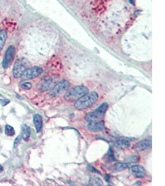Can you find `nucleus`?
Here are the masks:
<instances>
[{
  "mask_svg": "<svg viewBox=\"0 0 165 186\" xmlns=\"http://www.w3.org/2000/svg\"><path fill=\"white\" fill-rule=\"evenodd\" d=\"M88 128L91 132H100L105 129V122L103 120L89 122Z\"/></svg>",
  "mask_w": 165,
  "mask_h": 186,
  "instance_id": "8",
  "label": "nucleus"
},
{
  "mask_svg": "<svg viewBox=\"0 0 165 186\" xmlns=\"http://www.w3.org/2000/svg\"><path fill=\"white\" fill-rule=\"evenodd\" d=\"M151 145H152V138H149L144 139L139 142L138 143H137L134 145V149L136 151H141L149 148L151 146Z\"/></svg>",
  "mask_w": 165,
  "mask_h": 186,
  "instance_id": "9",
  "label": "nucleus"
},
{
  "mask_svg": "<svg viewBox=\"0 0 165 186\" xmlns=\"http://www.w3.org/2000/svg\"><path fill=\"white\" fill-rule=\"evenodd\" d=\"M52 84V81L51 80H47L45 81V82L42 84V90L43 91L48 90L49 88H50Z\"/></svg>",
  "mask_w": 165,
  "mask_h": 186,
  "instance_id": "17",
  "label": "nucleus"
},
{
  "mask_svg": "<svg viewBox=\"0 0 165 186\" xmlns=\"http://www.w3.org/2000/svg\"><path fill=\"white\" fill-rule=\"evenodd\" d=\"M43 72L41 67H33L27 69L23 74V77L25 79L31 80L39 76Z\"/></svg>",
  "mask_w": 165,
  "mask_h": 186,
  "instance_id": "7",
  "label": "nucleus"
},
{
  "mask_svg": "<svg viewBox=\"0 0 165 186\" xmlns=\"http://www.w3.org/2000/svg\"><path fill=\"white\" fill-rule=\"evenodd\" d=\"M1 131V127H0V132Z\"/></svg>",
  "mask_w": 165,
  "mask_h": 186,
  "instance_id": "24",
  "label": "nucleus"
},
{
  "mask_svg": "<svg viewBox=\"0 0 165 186\" xmlns=\"http://www.w3.org/2000/svg\"><path fill=\"white\" fill-rule=\"evenodd\" d=\"M30 135V128L26 124H24L21 128V137L24 140H27L29 139Z\"/></svg>",
  "mask_w": 165,
  "mask_h": 186,
  "instance_id": "14",
  "label": "nucleus"
},
{
  "mask_svg": "<svg viewBox=\"0 0 165 186\" xmlns=\"http://www.w3.org/2000/svg\"><path fill=\"white\" fill-rule=\"evenodd\" d=\"M130 145V141L126 138H121L119 139L116 142L115 146L120 149V150H124L127 148Z\"/></svg>",
  "mask_w": 165,
  "mask_h": 186,
  "instance_id": "11",
  "label": "nucleus"
},
{
  "mask_svg": "<svg viewBox=\"0 0 165 186\" xmlns=\"http://www.w3.org/2000/svg\"><path fill=\"white\" fill-rule=\"evenodd\" d=\"M7 31L6 30H0V53L3 49V47L5 44L6 40L7 39Z\"/></svg>",
  "mask_w": 165,
  "mask_h": 186,
  "instance_id": "15",
  "label": "nucleus"
},
{
  "mask_svg": "<svg viewBox=\"0 0 165 186\" xmlns=\"http://www.w3.org/2000/svg\"><path fill=\"white\" fill-rule=\"evenodd\" d=\"M28 62L24 59H19L16 61L13 68V76L15 78H19L22 77L27 69Z\"/></svg>",
  "mask_w": 165,
  "mask_h": 186,
  "instance_id": "4",
  "label": "nucleus"
},
{
  "mask_svg": "<svg viewBox=\"0 0 165 186\" xmlns=\"http://www.w3.org/2000/svg\"><path fill=\"white\" fill-rule=\"evenodd\" d=\"M88 93V90L84 86H76L68 90L65 95V99L69 101H76Z\"/></svg>",
  "mask_w": 165,
  "mask_h": 186,
  "instance_id": "3",
  "label": "nucleus"
},
{
  "mask_svg": "<svg viewBox=\"0 0 165 186\" xmlns=\"http://www.w3.org/2000/svg\"><path fill=\"white\" fill-rule=\"evenodd\" d=\"M5 134L7 136H12L15 134V130L14 128L9 125H6L4 129Z\"/></svg>",
  "mask_w": 165,
  "mask_h": 186,
  "instance_id": "16",
  "label": "nucleus"
},
{
  "mask_svg": "<svg viewBox=\"0 0 165 186\" xmlns=\"http://www.w3.org/2000/svg\"><path fill=\"white\" fill-rule=\"evenodd\" d=\"M90 182H91V185H95V186H101V185L102 186L103 185V182L101 181V180L97 178L91 179Z\"/></svg>",
  "mask_w": 165,
  "mask_h": 186,
  "instance_id": "18",
  "label": "nucleus"
},
{
  "mask_svg": "<svg viewBox=\"0 0 165 186\" xmlns=\"http://www.w3.org/2000/svg\"><path fill=\"white\" fill-rule=\"evenodd\" d=\"M33 122L35 126V128L37 130V132L39 133L41 132L42 128V118L40 115L39 114H35L33 117Z\"/></svg>",
  "mask_w": 165,
  "mask_h": 186,
  "instance_id": "12",
  "label": "nucleus"
},
{
  "mask_svg": "<svg viewBox=\"0 0 165 186\" xmlns=\"http://www.w3.org/2000/svg\"><path fill=\"white\" fill-rule=\"evenodd\" d=\"M20 138L21 137L20 136H18L16 139H15V141H14V148H16L18 145L19 144L20 142Z\"/></svg>",
  "mask_w": 165,
  "mask_h": 186,
  "instance_id": "20",
  "label": "nucleus"
},
{
  "mask_svg": "<svg viewBox=\"0 0 165 186\" xmlns=\"http://www.w3.org/2000/svg\"><path fill=\"white\" fill-rule=\"evenodd\" d=\"M2 171H3V168H2V166L0 165V173H1Z\"/></svg>",
  "mask_w": 165,
  "mask_h": 186,
  "instance_id": "23",
  "label": "nucleus"
},
{
  "mask_svg": "<svg viewBox=\"0 0 165 186\" xmlns=\"http://www.w3.org/2000/svg\"><path fill=\"white\" fill-rule=\"evenodd\" d=\"M98 99V95L95 92L87 93L84 95L74 103V107L78 110H83L90 107L94 104Z\"/></svg>",
  "mask_w": 165,
  "mask_h": 186,
  "instance_id": "1",
  "label": "nucleus"
},
{
  "mask_svg": "<svg viewBox=\"0 0 165 186\" xmlns=\"http://www.w3.org/2000/svg\"><path fill=\"white\" fill-rule=\"evenodd\" d=\"M10 101L8 100V99H4L3 97H2V100H0V103L1 104V105L2 106H4L6 105H7L8 103H9Z\"/></svg>",
  "mask_w": 165,
  "mask_h": 186,
  "instance_id": "21",
  "label": "nucleus"
},
{
  "mask_svg": "<svg viewBox=\"0 0 165 186\" xmlns=\"http://www.w3.org/2000/svg\"><path fill=\"white\" fill-rule=\"evenodd\" d=\"M129 2L132 4H134V0H129Z\"/></svg>",
  "mask_w": 165,
  "mask_h": 186,
  "instance_id": "22",
  "label": "nucleus"
},
{
  "mask_svg": "<svg viewBox=\"0 0 165 186\" xmlns=\"http://www.w3.org/2000/svg\"><path fill=\"white\" fill-rule=\"evenodd\" d=\"M108 104L106 102L103 103L100 105L94 111L88 113L85 116V120L87 122H93V121H100L103 120L105 113L108 109Z\"/></svg>",
  "mask_w": 165,
  "mask_h": 186,
  "instance_id": "2",
  "label": "nucleus"
},
{
  "mask_svg": "<svg viewBox=\"0 0 165 186\" xmlns=\"http://www.w3.org/2000/svg\"><path fill=\"white\" fill-rule=\"evenodd\" d=\"M132 174L139 178H143L146 176V171L144 168L140 165H134L131 168Z\"/></svg>",
  "mask_w": 165,
  "mask_h": 186,
  "instance_id": "10",
  "label": "nucleus"
},
{
  "mask_svg": "<svg viewBox=\"0 0 165 186\" xmlns=\"http://www.w3.org/2000/svg\"><path fill=\"white\" fill-rule=\"evenodd\" d=\"M16 53V48L14 45H10L6 50L2 62V66L3 68L7 69L12 64Z\"/></svg>",
  "mask_w": 165,
  "mask_h": 186,
  "instance_id": "5",
  "label": "nucleus"
},
{
  "mask_svg": "<svg viewBox=\"0 0 165 186\" xmlns=\"http://www.w3.org/2000/svg\"><path fill=\"white\" fill-rule=\"evenodd\" d=\"M131 167L129 163H116L113 165V169L114 171H122Z\"/></svg>",
  "mask_w": 165,
  "mask_h": 186,
  "instance_id": "13",
  "label": "nucleus"
},
{
  "mask_svg": "<svg viewBox=\"0 0 165 186\" xmlns=\"http://www.w3.org/2000/svg\"><path fill=\"white\" fill-rule=\"evenodd\" d=\"M70 86V83L67 80H63L60 81L59 83H58L53 89L51 91L50 95L52 96H56L59 95L60 94L65 91L67 90Z\"/></svg>",
  "mask_w": 165,
  "mask_h": 186,
  "instance_id": "6",
  "label": "nucleus"
},
{
  "mask_svg": "<svg viewBox=\"0 0 165 186\" xmlns=\"http://www.w3.org/2000/svg\"><path fill=\"white\" fill-rule=\"evenodd\" d=\"M21 87L24 89V90H29L30 89H31L32 88V85L30 83H25L24 84H22L21 85Z\"/></svg>",
  "mask_w": 165,
  "mask_h": 186,
  "instance_id": "19",
  "label": "nucleus"
}]
</instances>
